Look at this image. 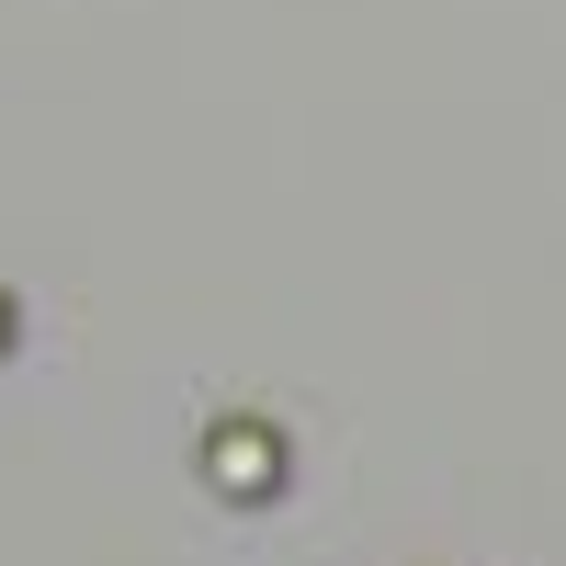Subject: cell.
Returning <instances> with one entry per match:
<instances>
[{"mask_svg": "<svg viewBox=\"0 0 566 566\" xmlns=\"http://www.w3.org/2000/svg\"><path fill=\"white\" fill-rule=\"evenodd\" d=\"M216 488L261 499V488H272V442H261V431H216Z\"/></svg>", "mask_w": 566, "mask_h": 566, "instance_id": "6da1fadb", "label": "cell"}]
</instances>
